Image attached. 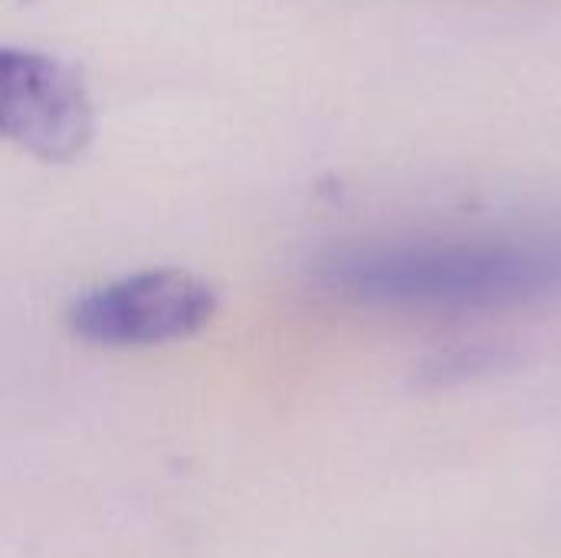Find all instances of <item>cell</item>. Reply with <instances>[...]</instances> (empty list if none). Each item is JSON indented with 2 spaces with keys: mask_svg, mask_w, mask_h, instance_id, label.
<instances>
[{
  "mask_svg": "<svg viewBox=\"0 0 561 558\" xmlns=\"http://www.w3.org/2000/svg\"><path fill=\"white\" fill-rule=\"evenodd\" d=\"M316 280L358 306L483 312L561 296V227L378 237L329 247Z\"/></svg>",
  "mask_w": 561,
  "mask_h": 558,
  "instance_id": "6da1fadb",
  "label": "cell"
},
{
  "mask_svg": "<svg viewBox=\"0 0 561 558\" xmlns=\"http://www.w3.org/2000/svg\"><path fill=\"white\" fill-rule=\"evenodd\" d=\"M95 115L82 76L56 56L0 46V138L39 161H72Z\"/></svg>",
  "mask_w": 561,
  "mask_h": 558,
  "instance_id": "3957f363",
  "label": "cell"
},
{
  "mask_svg": "<svg viewBox=\"0 0 561 558\" xmlns=\"http://www.w3.org/2000/svg\"><path fill=\"white\" fill-rule=\"evenodd\" d=\"M217 312L214 289L181 270H148L92 289L69 309V329L105 349L164 345L197 335Z\"/></svg>",
  "mask_w": 561,
  "mask_h": 558,
  "instance_id": "7a4b0ae2",
  "label": "cell"
}]
</instances>
